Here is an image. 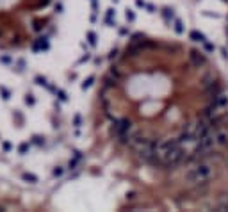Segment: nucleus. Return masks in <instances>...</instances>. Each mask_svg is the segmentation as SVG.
Here are the masks:
<instances>
[{
  "instance_id": "nucleus-1",
  "label": "nucleus",
  "mask_w": 228,
  "mask_h": 212,
  "mask_svg": "<svg viewBox=\"0 0 228 212\" xmlns=\"http://www.w3.org/2000/svg\"><path fill=\"white\" fill-rule=\"evenodd\" d=\"M212 175H214V168L207 162H201V164H198L187 171L186 180L189 185H200V184H207L212 178Z\"/></svg>"
}]
</instances>
